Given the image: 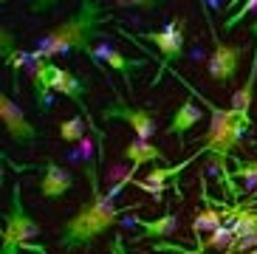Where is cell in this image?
I'll return each instance as SVG.
<instances>
[{
	"instance_id": "e0dca14e",
	"label": "cell",
	"mask_w": 257,
	"mask_h": 254,
	"mask_svg": "<svg viewBox=\"0 0 257 254\" xmlns=\"http://www.w3.org/2000/svg\"><path fill=\"white\" fill-rule=\"evenodd\" d=\"M251 248H257V234L254 237H243V240H234L232 246L226 248L223 254H234V251H240V254H246V251H251Z\"/></svg>"
},
{
	"instance_id": "8fae6325",
	"label": "cell",
	"mask_w": 257,
	"mask_h": 254,
	"mask_svg": "<svg viewBox=\"0 0 257 254\" xmlns=\"http://www.w3.org/2000/svg\"><path fill=\"white\" fill-rule=\"evenodd\" d=\"M121 156L130 161V172L136 175V170L139 167H144V164H167V156L161 153L159 147L153 142H142V139H133V142H127L124 147H121Z\"/></svg>"
},
{
	"instance_id": "ffe728a7",
	"label": "cell",
	"mask_w": 257,
	"mask_h": 254,
	"mask_svg": "<svg viewBox=\"0 0 257 254\" xmlns=\"http://www.w3.org/2000/svg\"><path fill=\"white\" fill-rule=\"evenodd\" d=\"M246 254H257V248H251V251H246Z\"/></svg>"
},
{
	"instance_id": "6da1fadb",
	"label": "cell",
	"mask_w": 257,
	"mask_h": 254,
	"mask_svg": "<svg viewBox=\"0 0 257 254\" xmlns=\"http://www.w3.org/2000/svg\"><path fill=\"white\" fill-rule=\"evenodd\" d=\"M127 184H133V172H127V175H124L113 189H107L105 195L91 198L82 209L76 212V215H71L68 220L62 223V229H60L57 246L65 248V251H76V248L91 246L99 234H105L113 223H119L121 215L136 212L142 203H127V206H116L113 203L116 198H119V192L127 187Z\"/></svg>"
},
{
	"instance_id": "52a82bcc",
	"label": "cell",
	"mask_w": 257,
	"mask_h": 254,
	"mask_svg": "<svg viewBox=\"0 0 257 254\" xmlns=\"http://www.w3.org/2000/svg\"><path fill=\"white\" fill-rule=\"evenodd\" d=\"M0 119H3L6 133L12 136V142H17V144H34L40 139L37 127L26 119V113L12 102L9 93H0Z\"/></svg>"
},
{
	"instance_id": "277c9868",
	"label": "cell",
	"mask_w": 257,
	"mask_h": 254,
	"mask_svg": "<svg viewBox=\"0 0 257 254\" xmlns=\"http://www.w3.org/2000/svg\"><path fill=\"white\" fill-rule=\"evenodd\" d=\"M184 26H187V20L184 17H178V20L167 23L164 29H156V31H147V34H142L147 43H153L156 48H159L161 54V65H159V74H156V79H153L150 85H159L161 76L167 74V68H170V62L178 60L184 54Z\"/></svg>"
},
{
	"instance_id": "8992f818",
	"label": "cell",
	"mask_w": 257,
	"mask_h": 254,
	"mask_svg": "<svg viewBox=\"0 0 257 254\" xmlns=\"http://www.w3.org/2000/svg\"><path fill=\"white\" fill-rule=\"evenodd\" d=\"M212 29V57H209V76L212 82L218 85H229L237 74V68H240V57L246 54L243 45H226L223 40L218 37V31L215 26L209 23Z\"/></svg>"
},
{
	"instance_id": "4fadbf2b",
	"label": "cell",
	"mask_w": 257,
	"mask_h": 254,
	"mask_svg": "<svg viewBox=\"0 0 257 254\" xmlns=\"http://www.w3.org/2000/svg\"><path fill=\"white\" fill-rule=\"evenodd\" d=\"M136 226L142 229V237H170V234L178 229V215L167 209L161 217L156 220H139L136 217Z\"/></svg>"
},
{
	"instance_id": "ba28073f",
	"label": "cell",
	"mask_w": 257,
	"mask_h": 254,
	"mask_svg": "<svg viewBox=\"0 0 257 254\" xmlns=\"http://www.w3.org/2000/svg\"><path fill=\"white\" fill-rule=\"evenodd\" d=\"M91 60H93V65H96V68H102V62L113 68L116 74L124 79V88H127V93H133V71H139V68L147 65V60H144V57L127 60L124 54H119L116 48H110V45H99V48H93Z\"/></svg>"
},
{
	"instance_id": "5bb4252c",
	"label": "cell",
	"mask_w": 257,
	"mask_h": 254,
	"mask_svg": "<svg viewBox=\"0 0 257 254\" xmlns=\"http://www.w3.org/2000/svg\"><path fill=\"white\" fill-rule=\"evenodd\" d=\"M85 116H71V119H65L60 124V139L62 142H85Z\"/></svg>"
},
{
	"instance_id": "9a60e30c",
	"label": "cell",
	"mask_w": 257,
	"mask_h": 254,
	"mask_svg": "<svg viewBox=\"0 0 257 254\" xmlns=\"http://www.w3.org/2000/svg\"><path fill=\"white\" fill-rule=\"evenodd\" d=\"M234 178H243L249 184V189L257 187V158L251 161H243V158H234V170H232Z\"/></svg>"
},
{
	"instance_id": "44dd1931",
	"label": "cell",
	"mask_w": 257,
	"mask_h": 254,
	"mask_svg": "<svg viewBox=\"0 0 257 254\" xmlns=\"http://www.w3.org/2000/svg\"><path fill=\"white\" fill-rule=\"evenodd\" d=\"M254 150H257V142H254Z\"/></svg>"
},
{
	"instance_id": "30bf717a",
	"label": "cell",
	"mask_w": 257,
	"mask_h": 254,
	"mask_svg": "<svg viewBox=\"0 0 257 254\" xmlns=\"http://www.w3.org/2000/svg\"><path fill=\"white\" fill-rule=\"evenodd\" d=\"M201 121H204V110L198 105H192V99H187V102H181V105L175 107V113L170 116V124L164 127V133L175 136L178 144L184 147V136H187L195 124H201Z\"/></svg>"
},
{
	"instance_id": "7c38bea8",
	"label": "cell",
	"mask_w": 257,
	"mask_h": 254,
	"mask_svg": "<svg viewBox=\"0 0 257 254\" xmlns=\"http://www.w3.org/2000/svg\"><path fill=\"white\" fill-rule=\"evenodd\" d=\"M251 34L257 37V23H251ZM254 82H257V45H254V57H251V68H249V76L243 82L240 90H234L232 96V110L249 116V107H251V96H254Z\"/></svg>"
},
{
	"instance_id": "9c48e42d",
	"label": "cell",
	"mask_w": 257,
	"mask_h": 254,
	"mask_svg": "<svg viewBox=\"0 0 257 254\" xmlns=\"http://www.w3.org/2000/svg\"><path fill=\"white\" fill-rule=\"evenodd\" d=\"M74 187V175H71L65 167L54 164V161H46L37 172V189L43 198H62Z\"/></svg>"
},
{
	"instance_id": "2e32d148",
	"label": "cell",
	"mask_w": 257,
	"mask_h": 254,
	"mask_svg": "<svg viewBox=\"0 0 257 254\" xmlns=\"http://www.w3.org/2000/svg\"><path fill=\"white\" fill-rule=\"evenodd\" d=\"M218 223H220V215H218V212H204V215L195 217L192 229H195V232H201V226H212V229H218Z\"/></svg>"
},
{
	"instance_id": "d6986e66",
	"label": "cell",
	"mask_w": 257,
	"mask_h": 254,
	"mask_svg": "<svg viewBox=\"0 0 257 254\" xmlns=\"http://www.w3.org/2000/svg\"><path fill=\"white\" fill-rule=\"evenodd\" d=\"M107 248H110V254H130L127 251V243H124V234H113Z\"/></svg>"
},
{
	"instance_id": "3957f363",
	"label": "cell",
	"mask_w": 257,
	"mask_h": 254,
	"mask_svg": "<svg viewBox=\"0 0 257 254\" xmlns=\"http://www.w3.org/2000/svg\"><path fill=\"white\" fill-rule=\"evenodd\" d=\"M40 234V226L29 217L23 206V187L15 184L12 187V206L3 215V234H0V254H48L46 246H37L31 243V237Z\"/></svg>"
},
{
	"instance_id": "ac0fdd59",
	"label": "cell",
	"mask_w": 257,
	"mask_h": 254,
	"mask_svg": "<svg viewBox=\"0 0 257 254\" xmlns=\"http://www.w3.org/2000/svg\"><path fill=\"white\" fill-rule=\"evenodd\" d=\"M251 9H257V0H249V3H243V9H240V12H237V15H232L226 23H223V29H234V26H237V20H243V17L249 15Z\"/></svg>"
},
{
	"instance_id": "5b68a950",
	"label": "cell",
	"mask_w": 257,
	"mask_h": 254,
	"mask_svg": "<svg viewBox=\"0 0 257 254\" xmlns=\"http://www.w3.org/2000/svg\"><path fill=\"white\" fill-rule=\"evenodd\" d=\"M113 119L124 121V124L136 133V139H142V142H150L153 133H156V116L147 113L144 107L124 105L119 93H116V102H107V105L102 107V121H113Z\"/></svg>"
},
{
	"instance_id": "7a4b0ae2",
	"label": "cell",
	"mask_w": 257,
	"mask_h": 254,
	"mask_svg": "<svg viewBox=\"0 0 257 254\" xmlns=\"http://www.w3.org/2000/svg\"><path fill=\"white\" fill-rule=\"evenodd\" d=\"M105 20H110V15H105V6L99 0H82L79 12L62 20L57 29H51L46 37L37 45V57L51 60L57 54H71V51H82L85 57L93 54V40H99V26Z\"/></svg>"
}]
</instances>
